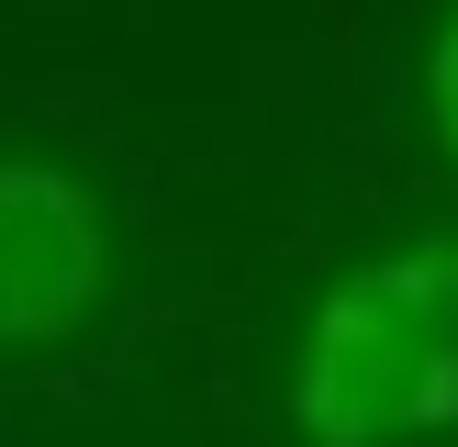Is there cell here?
Returning a JSON list of instances; mask_svg holds the SVG:
<instances>
[{
  "mask_svg": "<svg viewBox=\"0 0 458 447\" xmlns=\"http://www.w3.org/2000/svg\"><path fill=\"white\" fill-rule=\"evenodd\" d=\"M302 447H414L458 425V235L358 257L291 347Z\"/></svg>",
  "mask_w": 458,
  "mask_h": 447,
  "instance_id": "6da1fadb",
  "label": "cell"
},
{
  "mask_svg": "<svg viewBox=\"0 0 458 447\" xmlns=\"http://www.w3.org/2000/svg\"><path fill=\"white\" fill-rule=\"evenodd\" d=\"M112 291V224L56 156H0V358L67 347Z\"/></svg>",
  "mask_w": 458,
  "mask_h": 447,
  "instance_id": "7a4b0ae2",
  "label": "cell"
},
{
  "mask_svg": "<svg viewBox=\"0 0 458 447\" xmlns=\"http://www.w3.org/2000/svg\"><path fill=\"white\" fill-rule=\"evenodd\" d=\"M425 123H437V146L458 156V12L437 22V45H425Z\"/></svg>",
  "mask_w": 458,
  "mask_h": 447,
  "instance_id": "3957f363",
  "label": "cell"
}]
</instances>
